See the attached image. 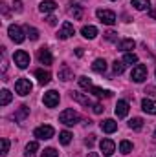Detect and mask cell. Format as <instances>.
Segmentation results:
<instances>
[{
    "instance_id": "41",
    "label": "cell",
    "mask_w": 156,
    "mask_h": 157,
    "mask_svg": "<svg viewBox=\"0 0 156 157\" xmlns=\"http://www.w3.org/2000/svg\"><path fill=\"white\" fill-rule=\"evenodd\" d=\"M48 24H50V26H55V24H57V18H55V17H48Z\"/></svg>"
},
{
    "instance_id": "15",
    "label": "cell",
    "mask_w": 156,
    "mask_h": 157,
    "mask_svg": "<svg viewBox=\"0 0 156 157\" xmlns=\"http://www.w3.org/2000/svg\"><path fill=\"white\" fill-rule=\"evenodd\" d=\"M127 113H129V102H127V101H117L116 115L121 119V117H127Z\"/></svg>"
},
{
    "instance_id": "20",
    "label": "cell",
    "mask_w": 156,
    "mask_h": 157,
    "mask_svg": "<svg viewBox=\"0 0 156 157\" xmlns=\"http://www.w3.org/2000/svg\"><path fill=\"white\" fill-rule=\"evenodd\" d=\"M37 150H39V143L37 141H31L26 144V152H24V157H35L37 155Z\"/></svg>"
},
{
    "instance_id": "32",
    "label": "cell",
    "mask_w": 156,
    "mask_h": 157,
    "mask_svg": "<svg viewBox=\"0 0 156 157\" xmlns=\"http://www.w3.org/2000/svg\"><path fill=\"white\" fill-rule=\"evenodd\" d=\"M123 62L125 64H138V57L134 55V53H125V57H123Z\"/></svg>"
},
{
    "instance_id": "10",
    "label": "cell",
    "mask_w": 156,
    "mask_h": 157,
    "mask_svg": "<svg viewBox=\"0 0 156 157\" xmlns=\"http://www.w3.org/2000/svg\"><path fill=\"white\" fill-rule=\"evenodd\" d=\"M99 148H101L103 155H112L114 150H116V144H114L112 139H103V141L99 143Z\"/></svg>"
},
{
    "instance_id": "34",
    "label": "cell",
    "mask_w": 156,
    "mask_h": 157,
    "mask_svg": "<svg viewBox=\"0 0 156 157\" xmlns=\"http://www.w3.org/2000/svg\"><path fill=\"white\" fill-rule=\"evenodd\" d=\"M26 33H28L30 40H37V39H39V31H37L35 28H31V26H28V28H26Z\"/></svg>"
},
{
    "instance_id": "13",
    "label": "cell",
    "mask_w": 156,
    "mask_h": 157,
    "mask_svg": "<svg viewBox=\"0 0 156 157\" xmlns=\"http://www.w3.org/2000/svg\"><path fill=\"white\" fill-rule=\"evenodd\" d=\"M101 130H103L105 133H114L117 130V122L114 119H105V121L101 122Z\"/></svg>"
},
{
    "instance_id": "35",
    "label": "cell",
    "mask_w": 156,
    "mask_h": 157,
    "mask_svg": "<svg viewBox=\"0 0 156 157\" xmlns=\"http://www.w3.org/2000/svg\"><path fill=\"white\" fill-rule=\"evenodd\" d=\"M42 157H57V150L55 148H46L42 152Z\"/></svg>"
},
{
    "instance_id": "25",
    "label": "cell",
    "mask_w": 156,
    "mask_h": 157,
    "mask_svg": "<svg viewBox=\"0 0 156 157\" xmlns=\"http://www.w3.org/2000/svg\"><path fill=\"white\" fill-rule=\"evenodd\" d=\"M59 78H61V80H72V78H74V71H72L68 66H63L61 71H59Z\"/></svg>"
},
{
    "instance_id": "18",
    "label": "cell",
    "mask_w": 156,
    "mask_h": 157,
    "mask_svg": "<svg viewBox=\"0 0 156 157\" xmlns=\"http://www.w3.org/2000/svg\"><path fill=\"white\" fill-rule=\"evenodd\" d=\"M134 46H136V42L132 39H125L117 44V49H121V51H125V53H130V49H134Z\"/></svg>"
},
{
    "instance_id": "21",
    "label": "cell",
    "mask_w": 156,
    "mask_h": 157,
    "mask_svg": "<svg viewBox=\"0 0 156 157\" xmlns=\"http://www.w3.org/2000/svg\"><path fill=\"white\" fill-rule=\"evenodd\" d=\"M92 70H94L96 73H105V71H107V62H105V59H96L94 64H92Z\"/></svg>"
},
{
    "instance_id": "29",
    "label": "cell",
    "mask_w": 156,
    "mask_h": 157,
    "mask_svg": "<svg viewBox=\"0 0 156 157\" xmlns=\"http://www.w3.org/2000/svg\"><path fill=\"white\" fill-rule=\"evenodd\" d=\"M59 141H61V144H64V146H66V144H70V141H72V133H70V132H66V130H64V132H61V133H59Z\"/></svg>"
},
{
    "instance_id": "8",
    "label": "cell",
    "mask_w": 156,
    "mask_h": 157,
    "mask_svg": "<svg viewBox=\"0 0 156 157\" xmlns=\"http://www.w3.org/2000/svg\"><path fill=\"white\" fill-rule=\"evenodd\" d=\"M13 60H15V64H17L20 70H24V68H28V64H30V55H28L26 51L18 49V51H15Z\"/></svg>"
},
{
    "instance_id": "42",
    "label": "cell",
    "mask_w": 156,
    "mask_h": 157,
    "mask_svg": "<svg viewBox=\"0 0 156 157\" xmlns=\"http://www.w3.org/2000/svg\"><path fill=\"white\" fill-rule=\"evenodd\" d=\"M84 143H86L88 146H92V144H94V135H90V137H88V139H86Z\"/></svg>"
},
{
    "instance_id": "6",
    "label": "cell",
    "mask_w": 156,
    "mask_h": 157,
    "mask_svg": "<svg viewBox=\"0 0 156 157\" xmlns=\"http://www.w3.org/2000/svg\"><path fill=\"white\" fill-rule=\"evenodd\" d=\"M130 78L134 80V82H143L145 78H147V66H143V64H136L134 68H132V73H130Z\"/></svg>"
},
{
    "instance_id": "31",
    "label": "cell",
    "mask_w": 156,
    "mask_h": 157,
    "mask_svg": "<svg viewBox=\"0 0 156 157\" xmlns=\"http://www.w3.org/2000/svg\"><path fill=\"white\" fill-rule=\"evenodd\" d=\"M79 86H81L83 90H88V91L94 88V86H92V80L88 77H79Z\"/></svg>"
},
{
    "instance_id": "4",
    "label": "cell",
    "mask_w": 156,
    "mask_h": 157,
    "mask_svg": "<svg viewBox=\"0 0 156 157\" xmlns=\"http://www.w3.org/2000/svg\"><path fill=\"white\" fill-rule=\"evenodd\" d=\"M96 15H97V18H99L103 24H109V26L116 24V13L110 11V9H97Z\"/></svg>"
},
{
    "instance_id": "2",
    "label": "cell",
    "mask_w": 156,
    "mask_h": 157,
    "mask_svg": "<svg viewBox=\"0 0 156 157\" xmlns=\"http://www.w3.org/2000/svg\"><path fill=\"white\" fill-rule=\"evenodd\" d=\"M59 121H61L63 124H66V126H74V124L79 122V113L74 112V110H64V112L59 115Z\"/></svg>"
},
{
    "instance_id": "17",
    "label": "cell",
    "mask_w": 156,
    "mask_h": 157,
    "mask_svg": "<svg viewBox=\"0 0 156 157\" xmlns=\"http://www.w3.org/2000/svg\"><path fill=\"white\" fill-rule=\"evenodd\" d=\"M68 15L74 17L76 20H81V18H83V7H81L79 4H72V6L68 7Z\"/></svg>"
},
{
    "instance_id": "11",
    "label": "cell",
    "mask_w": 156,
    "mask_h": 157,
    "mask_svg": "<svg viewBox=\"0 0 156 157\" xmlns=\"http://www.w3.org/2000/svg\"><path fill=\"white\" fill-rule=\"evenodd\" d=\"M37 57H39V62H40V64H44V66H50V64L53 62L51 53H50V49H48V48H40L39 53H37Z\"/></svg>"
},
{
    "instance_id": "37",
    "label": "cell",
    "mask_w": 156,
    "mask_h": 157,
    "mask_svg": "<svg viewBox=\"0 0 156 157\" xmlns=\"http://www.w3.org/2000/svg\"><path fill=\"white\" fill-rule=\"evenodd\" d=\"M105 39L110 40V42H116L117 37H116V33H114V31H107V33H105Z\"/></svg>"
},
{
    "instance_id": "23",
    "label": "cell",
    "mask_w": 156,
    "mask_h": 157,
    "mask_svg": "<svg viewBox=\"0 0 156 157\" xmlns=\"http://www.w3.org/2000/svg\"><path fill=\"white\" fill-rule=\"evenodd\" d=\"M28 113H30V108H28L26 104H22V106L18 108V112H15L13 119H15V121H24V119L28 117Z\"/></svg>"
},
{
    "instance_id": "3",
    "label": "cell",
    "mask_w": 156,
    "mask_h": 157,
    "mask_svg": "<svg viewBox=\"0 0 156 157\" xmlns=\"http://www.w3.org/2000/svg\"><path fill=\"white\" fill-rule=\"evenodd\" d=\"M31 90H33V84L28 80V78H18L17 82H15V91L18 93V95H30L31 93Z\"/></svg>"
},
{
    "instance_id": "44",
    "label": "cell",
    "mask_w": 156,
    "mask_h": 157,
    "mask_svg": "<svg viewBox=\"0 0 156 157\" xmlns=\"http://www.w3.org/2000/svg\"><path fill=\"white\" fill-rule=\"evenodd\" d=\"M88 157H99V155H97L96 152H92V154H88Z\"/></svg>"
},
{
    "instance_id": "22",
    "label": "cell",
    "mask_w": 156,
    "mask_h": 157,
    "mask_svg": "<svg viewBox=\"0 0 156 157\" xmlns=\"http://www.w3.org/2000/svg\"><path fill=\"white\" fill-rule=\"evenodd\" d=\"M35 77H37V80H39V84H48L50 82V78H51V75H50V71H44V70H37L35 71Z\"/></svg>"
},
{
    "instance_id": "24",
    "label": "cell",
    "mask_w": 156,
    "mask_h": 157,
    "mask_svg": "<svg viewBox=\"0 0 156 157\" xmlns=\"http://www.w3.org/2000/svg\"><path fill=\"white\" fill-rule=\"evenodd\" d=\"M90 91H92V93H94L96 97H99V99H103V97H105V99L112 97V91H109V90H103V88H96V86H94V88H92Z\"/></svg>"
},
{
    "instance_id": "36",
    "label": "cell",
    "mask_w": 156,
    "mask_h": 157,
    "mask_svg": "<svg viewBox=\"0 0 156 157\" xmlns=\"http://www.w3.org/2000/svg\"><path fill=\"white\" fill-rule=\"evenodd\" d=\"M7 152H9V141L7 139H2V155H7Z\"/></svg>"
},
{
    "instance_id": "38",
    "label": "cell",
    "mask_w": 156,
    "mask_h": 157,
    "mask_svg": "<svg viewBox=\"0 0 156 157\" xmlns=\"http://www.w3.org/2000/svg\"><path fill=\"white\" fill-rule=\"evenodd\" d=\"M92 110H94V113H101V112H103L105 108H103V106H101L99 102H94V104H92Z\"/></svg>"
},
{
    "instance_id": "30",
    "label": "cell",
    "mask_w": 156,
    "mask_h": 157,
    "mask_svg": "<svg viewBox=\"0 0 156 157\" xmlns=\"http://www.w3.org/2000/svg\"><path fill=\"white\" fill-rule=\"evenodd\" d=\"M119 152L121 154H130L132 152V143L130 141H121L119 143Z\"/></svg>"
},
{
    "instance_id": "12",
    "label": "cell",
    "mask_w": 156,
    "mask_h": 157,
    "mask_svg": "<svg viewBox=\"0 0 156 157\" xmlns=\"http://www.w3.org/2000/svg\"><path fill=\"white\" fill-rule=\"evenodd\" d=\"M142 110L149 115H156V101H151V99H143L142 101Z\"/></svg>"
},
{
    "instance_id": "43",
    "label": "cell",
    "mask_w": 156,
    "mask_h": 157,
    "mask_svg": "<svg viewBox=\"0 0 156 157\" xmlns=\"http://www.w3.org/2000/svg\"><path fill=\"white\" fill-rule=\"evenodd\" d=\"M0 6H2V11H4V15L7 17V15H9V13H7V6H6V4H0Z\"/></svg>"
},
{
    "instance_id": "28",
    "label": "cell",
    "mask_w": 156,
    "mask_h": 157,
    "mask_svg": "<svg viewBox=\"0 0 156 157\" xmlns=\"http://www.w3.org/2000/svg\"><path fill=\"white\" fill-rule=\"evenodd\" d=\"M11 97H13V95H11L9 90H2V93H0V104H2V106H7V104L11 102Z\"/></svg>"
},
{
    "instance_id": "19",
    "label": "cell",
    "mask_w": 156,
    "mask_h": 157,
    "mask_svg": "<svg viewBox=\"0 0 156 157\" xmlns=\"http://www.w3.org/2000/svg\"><path fill=\"white\" fill-rule=\"evenodd\" d=\"M72 99H74V101H77L79 104H83V106H92V104H94L88 97H84V95H83V93H79V91H72Z\"/></svg>"
},
{
    "instance_id": "40",
    "label": "cell",
    "mask_w": 156,
    "mask_h": 157,
    "mask_svg": "<svg viewBox=\"0 0 156 157\" xmlns=\"http://www.w3.org/2000/svg\"><path fill=\"white\" fill-rule=\"evenodd\" d=\"M13 7H15V11H17V13H22V2H20V0H15Z\"/></svg>"
},
{
    "instance_id": "39",
    "label": "cell",
    "mask_w": 156,
    "mask_h": 157,
    "mask_svg": "<svg viewBox=\"0 0 156 157\" xmlns=\"http://www.w3.org/2000/svg\"><path fill=\"white\" fill-rule=\"evenodd\" d=\"M145 93L151 95V97H156V88L154 86H147V88H145Z\"/></svg>"
},
{
    "instance_id": "5",
    "label": "cell",
    "mask_w": 156,
    "mask_h": 157,
    "mask_svg": "<svg viewBox=\"0 0 156 157\" xmlns=\"http://www.w3.org/2000/svg\"><path fill=\"white\" fill-rule=\"evenodd\" d=\"M7 33H9V39L13 40L15 44H20V42H24V31H22V28L20 26H17V24H11L9 28H7Z\"/></svg>"
},
{
    "instance_id": "1",
    "label": "cell",
    "mask_w": 156,
    "mask_h": 157,
    "mask_svg": "<svg viewBox=\"0 0 156 157\" xmlns=\"http://www.w3.org/2000/svg\"><path fill=\"white\" fill-rule=\"evenodd\" d=\"M53 133H55V130L50 126V124H42V126H37L35 128V132H33V135L40 139V141H46V139H51L53 137Z\"/></svg>"
},
{
    "instance_id": "7",
    "label": "cell",
    "mask_w": 156,
    "mask_h": 157,
    "mask_svg": "<svg viewBox=\"0 0 156 157\" xmlns=\"http://www.w3.org/2000/svg\"><path fill=\"white\" fill-rule=\"evenodd\" d=\"M59 93L55 91V90H50V91H46L44 93V97H42V102H44V106L46 108H55L57 104H59Z\"/></svg>"
},
{
    "instance_id": "26",
    "label": "cell",
    "mask_w": 156,
    "mask_h": 157,
    "mask_svg": "<svg viewBox=\"0 0 156 157\" xmlns=\"http://www.w3.org/2000/svg\"><path fill=\"white\" fill-rule=\"evenodd\" d=\"M132 6H134V9H138V11H143V9H149L151 0H132Z\"/></svg>"
},
{
    "instance_id": "27",
    "label": "cell",
    "mask_w": 156,
    "mask_h": 157,
    "mask_svg": "<svg viewBox=\"0 0 156 157\" xmlns=\"http://www.w3.org/2000/svg\"><path fill=\"white\" fill-rule=\"evenodd\" d=\"M129 128L130 130H142L143 128V119L142 117H134L129 121Z\"/></svg>"
},
{
    "instance_id": "33",
    "label": "cell",
    "mask_w": 156,
    "mask_h": 157,
    "mask_svg": "<svg viewBox=\"0 0 156 157\" xmlns=\"http://www.w3.org/2000/svg\"><path fill=\"white\" fill-rule=\"evenodd\" d=\"M112 70H114V73H116V75H121V73H123V70H125V62H123V60H116V62L112 64Z\"/></svg>"
},
{
    "instance_id": "9",
    "label": "cell",
    "mask_w": 156,
    "mask_h": 157,
    "mask_svg": "<svg viewBox=\"0 0 156 157\" xmlns=\"http://www.w3.org/2000/svg\"><path fill=\"white\" fill-rule=\"evenodd\" d=\"M76 33V29H74V26L70 24V22H64L63 26H61V29H59V33H57V37L61 40H66V39H70L72 35Z\"/></svg>"
},
{
    "instance_id": "16",
    "label": "cell",
    "mask_w": 156,
    "mask_h": 157,
    "mask_svg": "<svg viewBox=\"0 0 156 157\" xmlns=\"http://www.w3.org/2000/svg\"><path fill=\"white\" fill-rule=\"evenodd\" d=\"M81 35L84 37V39H96V35H97V28L96 26H83V29H81Z\"/></svg>"
},
{
    "instance_id": "14",
    "label": "cell",
    "mask_w": 156,
    "mask_h": 157,
    "mask_svg": "<svg viewBox=\"0 0 156 157\" xmlns=\"http://www.w3.org/2000/svg\"><path fill=\"white\" fill-rule=\"evenodd\" d=\"M55 9H57V4H55L53 0H42L39 4L40 13H51V11H55Z\"/></svg>"
}]
</instances>
